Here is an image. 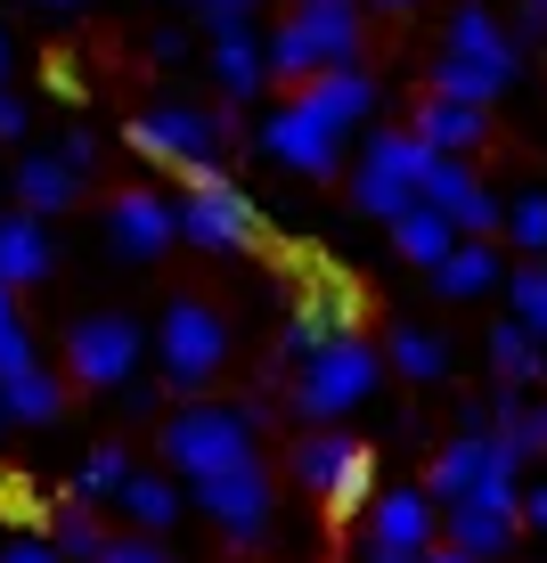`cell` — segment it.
<instances>
[{
  "instance_id": "obj_1",
  "label": "cell",
  "mask_w": 547,
  "mask_h": 563,
  "mask_svg": "<svg viewBox=\"0 0 547 563\" xmlns=\"http://www.w3.org/2000/svg\"><path fill=\"white\" fill-rule=\"evenodd\" d=\"M360 42H368L360 0H286V16L262 33V66L270 82L303 90L327 66H360Z\"/></svg>"
},
{
  "instance_id": "obj_2",
  "label": "cell",
  "mask_w": 547,
  "mask_h": 563,
  "mask_svg": "<svg viewBox=\"0 0 547 563\" xmlns=\"http://www.w3.org/2000/svg\"><path fill=\"white\" fill-rule=\"evenodd\" d=\"M515 66H523L515 33H506L482 0H466V9H449V33H441V57H434V99L491 107V99H506Z\"/></svg>"
},
{
  "instance_id": "obj_3",
  "label": "cell",
  "mask_w": 547,
  "mask_h": 563,
  "mask_svg": "<svg viewBox=\"0 0 547 563\" xmlns=\"http://www.w3.org/2000/svg\"><path fill=\"white\" fill-rule=\"evenodd\" d=\"M147 352H155V384H164V393L197 400L229 376V319L205 295H172L147 327Z\"/></svg>"
},
{
  "instance_id": "obj_4",
  "label": "cell",
  "mask_w": 547,
  "mask_h": 563,
  "mask_svg": "<svg viewBox=\"0 0 547 563\" xmlns=\"http://www.w3.org/2000/svg\"><path fill=\"white\" fill-rule=\"evenodd\" d=\"M270 400L253 393V400H188V409H172L164 424H155V441H164V465L180 482H212V474H229V465H245L253 457V424H262Z\"/></svg>"
},
{
  "instance_id": "obj_5",
  "label": "cell",
  "mask_w": 547,
  "mask_h": 563,
  "mask_svg": "<svg viewBox=\"0 0 547 563\" xmlns=\"http://www.w3.org/2000/svg\"><path fill=\"white\" fill-rule=\"evenodd\" d=\"M376 384H384V352H376V343H360V335H327V343H310V352L286 367V400H295L303 424L351 417Z\"/></svg>"
},
{
  "instance_id": "obj_6",
  "label": "cell",
  "mask_w": 547,
  "mask_h": 563,
  "mask_svg": "<svg viewBox=\"0 0 547 563\" xmlns=\"http://www.w3.org/2000/svg\"><path fill=\"white\" fill-rule=\"evenodd\" d=\"M425 498H434V507H499V515H515L523 507V457L506 450L499 433H458V441H441L434 474H425Z\"/></svg>"
},
{
  "instance_id": "obj_7",
  "label": "cell",
  "mask_w": 547,
  "mask_h": 563,
  "mask_svg": "<svg viewBox=\"0 0 547 563\" xmlns=\"http://www.w3.org/2000/svg\"><path fill=\"white\" fill-rule=\"evenodd\" d=\"M229 131H238V114L229 107H188V99H164L147 114H131V155H147V164L164 172H212L229 147Z\"/></svg>"
},
{
  "instance_id": "obj_8",
  "label": "cell",
  "mask_w": 547,
  "mask_h": 563,
  "mask_svg": "<svg viewBox=\"0 0 547 563\" xmlns=\"http://www.w3.org/2000/svg\"><path fill=\"white\" fill-rule=\"evenodd\" d=\"M172 221H180V245H197V254H245L262 238V212H253V197L221 164L188 172V188L172 197Z\"/></svg>"
},
{
  "instance_id": "obj_9",
  "label": "cell",
  "mask_w": 547,
  "mask_h": 563,
  "mask_svg": "<svg viewBox=\"0 0 547 563\" xmlns=\"http://www.w3.org/2000/svg\"><path fill=\"white\" fill-rule=\"evenodd\" d=\"M425 172H434V147H417L408 131H368L360 164H351V205L368 221H401L425 197Z\"/></svg>"
},
{
  "instance_id": "obj_10",
  "label": "cell",
  "mask_w": 547,
  "mask_h": 563,
  "mask_svg": "<svg viewBox=\"0 0 547 563\" xmlns=\"http://www.w3.org/2000/svg\"><path fill=\"white\" fill-rule=\"evenodd\" d=\"M140 360H147V327L131 319V310H83V319L66 327V367L90 393H123Z\"/></svg>"
},
{
  "instance_id": "obj_11",
  "label": "cell",
  "mask_w": 547,
  "mask_h": 563,
  "mask_svg": "<svg viewBox=\"0 0 547 563\" xmlns=\"http://www.w3.org/2000/svg\"><path fill=\"white\" fill-rule=\"evenodd\" d=\"M197 515L229 539V548H262L270 522H278V490H270V465H262V457H245V465H229V474L197 482Z\"/></svg>"
},
{
  "instance_id": "obj_12",
  "label": "cell",
  "mask_w": 547,
  "mask_h": 563,
  "mask_svg": "<svg viewBox=\"0 0 547 563\" xmlns=\"http://www.w3.org/2000/svg\"><path fill=\"white\" fill-rule=\"evenodd\" d=\"M295 482L310 498H327V515H351V507L376 498V457L351 433H303L295 441Z\"/></svg>"
},
{
  "instance_id": "obj_13",
  "label": "cell",
  "mask_w": 547,
  "mask_h": 563,
  "mask_svg": "<svg viewBox=\"0 0 547 563\" xmlns=\"http://www.w3.org/2000/svg\"><path fill=\"white\" fill-rule=\"evenodd\" d=\"M425 548H441V507L408 482V490H376L360 522V563H417Z\"/></svg>"
},
{
  "instance_id": "obj_14",
  "label": "cell",
  "mask_w": 547,
  "mask_h": 563,
  "mask_svg": "<svg viewBox=\"0 0 547 563\" xmlns=\"http://www.w3.org/2000/svg\"><path fill=\"white\" fill-rule=\"evenodd\" d=\"M425 205L441 212L458 238H499V197H491V180H482L466 155H434V172H425Z\"/></svg>"
},
{
  "instance_id": "obj_15",
  "label": "cell",
  "mask_w": 547,
  "mask_h": 563,
  "mask_svg": "<svg viewBox=\"0 0 547 563\" xmlns=\"http://www.w3.org/2000/svg\"><path fill=\"white\" fill-rule=\"evenodd\" d=\"M262 155H278V164L303 172V180H336V172H343V131H327L310 107L286 99V107L262 123Z\"/></svg>"
},
{
  "instance_id": "obj_16",
  "label": "cell",
  "mask_w": 547,
  "mask_h": 563,
  "mask_svg": "<svg viewBox=\"0 0 547 563\" xmlns=\"http://www.w3.org/2000/svg\"><path fill=\"white\" fill-rule=\"evenodd\" d=\"M107 245L114 262H155L180 245V221H172V197H155V188H123V197H107Z\"/></svg>"
},
{
  "instance_id": "obj_17",
  "label": "cell",
  "mask_w": 547,
  "mask_h": 563,
  "mask_svg": "<svg viewBox=\"0 0 547 563\" xmlns=\"http://www.w3.org/2000/svg\"><path fill=\"white\" fill-rule=\"evenodd\" d=\"M205 74H212V90H221V99H253V90L270 82L253 16H221V25H212V42H205Z\"/></svg>"
},
{
  "instance_id": "obj_18",
  "label": "cell",
  "mask_w": 547,
  "mask_h": 563,
  "mask_svg": "<svg viewBox=\"0 0 547 563\" xmlns=\"http://www.w3.org/2000/svg\"><path fill=\"white\" fill-rule=\"evenodd\" d=\"M295 107H310L327 131L351 140V131L376 114V74H368V66H327V74H310V82L295 90Z\"/></svg>"
},
{
  "instance_id": "obj_19",
  "label": "cell",
  "mask_w": 547,
  "mask_h": 563,
  "mask_svg": "<svg viewBox=\"0 0 547 563\" xmlns=\"http://www.w3.org/2000/svg\"><path fill=\"white\" fill-rule=\"evenodd\" d=\"M408 140L434 147V155H474L491 140V107H466V99H425L417 123H408Z\"/></svg>"
},
{
  "instance_id": "obj_20",
  "label": "cell",
  "mask_w": 547,
  "mask_h": 563,
  "mask_svg": "<svg viewBox=\"0 0 547 563\" xmlns=\"http://www.w3.org/2000/svg\"><path fill=\"white\" fill-rule=\"evenodd\" d=\"M523 515H499V507H441V548H458L466 563H506Z\"/></svg>"
},
{
  "instance_id": "obj_21",
  "label": "cell",
  "mask_w": 547,
  "mask_h": 563,
  "mask_svg": "<svg viewBox=\"0 0 547 563\" xmlns=\"http://www.w3.org/2000/svg\"><path fill=\"white\" fill-rule=\"evenodd\" d=\"M434 286L449 302H482V295H499L506 286V262H499V245L491 238H458L449 254L434 262Z\"/></svg>"
},
{
  "instance_id": "obj_22",
  "label": "cell",
  "mask_w": 547,
  "mask_h": 563,
  "mask_svg": "<svg viewBox=\"0 0 547 563\" xmlns=\"http://www.w3.org/2000/svg\"><path fill=\"white\" fill-rule=\"evenodd\" d=\"M9 188H17V205H25L33 221H50V212H66L74 197H83V172H74L57 147H42V155H25V164L9 172Z\"/></svg>"
},
{
  "instance_id": "obj_23",
  "label": "cell",
  "mask_w": 547,
  "mask_h": 563,
  "mask_svg": "<svg viewBox=\"0 0 547 563\" xmlns=\"http://www.w3.org/2000/svg\"><path fill=\"white\" fill-rule=\"evenodd\" d=\"M50 262H57L50 229L33 212H0V286H42Z\"/></svg>"
},
{
  "instance_id": "obj_24",
  "label": "cell",
  "mask_w": 547,
  "mask_h": 563,
  "mask_svg": "<svg viewBox=\"0 0 547 563\" xmlns=\"http://www.w3.org/2000/svg\"><path fill=\"white\" fill-rule=\"evenodd\" d=\"M114 507H123V522L140 539H155V531L180 522V482H172V474H140V465H131V482L114 490Z\"/></svg>"
},
{
  "instance_id": "obj_25",
  "label": "cell",
  "mask_w": 547,
  "mask_h": 563,
  "mask_svg": "<svg viewBox=\"0 0 547 563\" xmlns=\"http://www.w3.org/2000/svg\"><path fill=\"white\" fill-rule=\"evenodd\" d=\"M482 352H491V376L506 384V393H532V384H547V343H539V335H523L515 319H499Z\"/></svg>"
},
{
  "instance_id": "obj_26",
  "label": "cell",
  "mask_w": 547,
  "mask_h": 563,
  "mask_svg": "<svg viewBox=\"0 0 547 563\" xmlns=\"http://www.w3.org/2000/svg\"><path fill=\"white\" fill-rule=\"evenodd\" d=\"M384 229H393V254H401V262H417V269H434V262L449 254V245H458V229H449V221H441V212L425 205V197L408 205L401 221H384Z\"/></svg>"
},
{
  "instance_id": "obj_27",
  "label": "cell",
  "mask_w": 547,
  "mask_h": 563,
  "mask_svg": "<svg viewBox=\"0 0 547 563\" xmlns=\"http://www.w3.org/2000/svg\"><path fill=\"white\" fill-rule=\"evenodd\" d=\"M131 482V441H99L74 465V507H114V490Z\"/></svg>"
},
{
  "instance_id": "obj_28",
  "label": "cell",
  "mask_w": 547,
  "mask_h": 563,
  "mask_svg": "<svg viewBox=\"0 0 547 563\" xmlns=\"http://www.w3.org/2000/svg\"><path fill=\"white\" fill-rule=\"evenodd\" d=\"M0 400H9V424H57V409H66V384H57L50 367H25V376L0 384Z\"/></svg>"
},
{
  "instance_id": "obj_29",
  "label": "cell",
  "mask_w": 547,
  "mask_h": 563,
  "mask_svg": "<svg viewBox=\"0 0 547 563\" xmlns=\"http://www.w3.org/2000/svg\"><path fill=\"white\" fill-rule=\"evenodd\" d=\"M384 367L408 376V384H441V376H449V343L434 335V327H401L393 352H384Z\"/></svg>"
},
{
  "instance_id": "obj_30",
  "label": "cell",
  "mask_w": 547,
  "mask_h": 563,
  "mask_svg": "<svg viewBox=\"0 0 547 563\" xmlns=\"http://www.w3.org/2000/svg\"><path fill=\"white\" fill-rule=\"evenodd\" d=\"M506 319L523 327V335H539L547 343V262H523V269H506Z\"/></svg>"
},
{
  "instance_id": "obj_31",
  "label": "cell",
  "mask_w": 547,
  "mask_h": 563,
  "mask_svg": "<svg viewBox=\"0 0 547 563\" xmlns=\"http://www.w3.org/2000/svg\"><path fill=\"white\" fill-rule=\"evenodd\" d=\"M499 229H506V245L515 254H547V188H523V197H506V212H499Z\"/></svg>"
},
{
  "instance_id": "obj_32",
  "label": "cell",
  "mask_w": 547,
  "mask_h": 563,
  "mask_svg": "<svg viewBox=\"0 0 547 563\" xmlns=\"http://www.w3.org/2000/svg\"><path fill=\"white\" fill-rule=\"evenodd\" d=\"M25 367H42V352H33V335H25V302H17V286H0V384L25 376Z\"/></svg>"
},
{
  "instance_id": "obj_33",
  "label": "cell",
  "mask_w": 547,
  "mask_h": 563,
  "mask_svg": "<svg viewBox=\"0 0 547 563\" xmlns=\"http://www.w3.org/2000/svg\"><path fill=\"white\" fill-rule=\"evenodd\" d=\"M50 548H57V563H99L107 531L90 522V507H66V515H57V531H50Z\"/></svg>"
},
{
  "instance_id": "obj_34",
  "label": "cell",
  "mask_w": 547,
  "mask_h": 563,
  "mask_svg": "<svg viewBox=\"0 0 547 563\" xmlns=\"http://www.w3.org/2000/svg\"><path fill=\"white\" fill-rule=\"evenodd\" d=\"M515 457H547V400H523V417H515V433H499Z\"/></svg>"
},
{
  "instance_id": "obj_35",
  "label": "cell",
  "mask_w": 547,
  "mask_h": 563,
  "mask_svg": "<svg viewBox=\"0 0 547 563\" xmlns=\"http://www.w3.org/2000/svg\"><path fill=\"white\" fill-rule=\"evenodd\" d=\"M99 563H172V555L155 548V539H140V531H123V539L107 531V548H99Z\"/></svg>"
},
{
  "instance_id": "obj_36",
  "label": "cell",
  "mask_w": 547,
  "mask_h": 563,
  "mask_svg": "<svg viewBox=\"0 0 547 563\" xmlns=\"http://www.w3.org/2000/svg\"><path fill=\"white\" fill-rule=\"evenodd\" d=\"M0 563H57V548H50V539H0Z\"/></svg>"
},
{
  "instance_id": "obj_37",
  "label": "cell",
  "mask_w": 547,
  "mask_h": 563,
  "mask_svg": "<svg viewBox=\"0 0 547 563\" xmlns=\"http://www.w3.org/2000/svg\"><path fill=\"white\" fill-rule=\"evenodd\" d=\"M17 140H25V99L0 82V147H17Z\"/></svg>"
},
{
  "instance_id": "obj_38",
  "label": "cell",
  "mask_w": 547,
  "mask_h": 563,
  "mask_svg": "<svg viewBox=\"0 0 547 563\" xmlns=\"http://www.w3.org/2000/svg\"><path fill=\"white\" fill-rule=\"evenodd\" d=\"M123 409H131V417H155V409H164V384H140V376H131V384H123Z\"/></svg>"
},
{
  "instance_id": "obj_39",
  "label": "cell",
  "mask_w": 547,
  "mask_h": 563,
  "mask_svg": "<svg viewBox=\"0 0 547 563\" xmlns=\"http://www.w3.org/2000/svg\"><path fill=\"white\" fill-rule=\"evenodd\" d=\"M147 49H155V66H180V57H188V33L164 25V33H147Z\"/></svg>"
},
{
  "instance_id": "obj_40",
  "label": "cell",
  "mask_w": 547,
  "mask_h": 563,
  "mask_svg": "<svg viewBox=\"0 0 547 563\" xmlns=\"http://www.w3.org/2000/svg\"><path fill=\"white\" fill-rule=\"evenodd\" d=\"M57 155H66V164L90 180V155H99V140H90V131H66V140H57Z\"/></svg>"
},
{
  "instance_id": "obj_41",
  "label": "cell",
  "mask_w": 547,
  "mask_h": 563,
  "mask_svg": "<svg viewBox=\"0 0 547 563\" xmlns=\"http://www.w3.org/2000/svg\"><path fill=\"white\" fill-rule=\"evenodd\" d=\"M515 515H523V531H539V539H547V482H532V490H523V507H515Z\"/></svg>"
},
{
  "instance_id": "obj_42",
  "label": "cell",
  "mask_w": 547,
  "mask_h": 563,
  "mask_svg": "<svg viewBox=\"0 0 547 563\" xmlns=\"http://www.w3.org/2000/svg\"><path fill=\"white\" fill-rule=\"evenodd\" d=\"M197 9L212 16V25H221V16H253V9H262V0H197Z\"/></svg>"
},
{
  "instance_id": "obj_43",
  "label": "cell",
  "mask_w": 547,
  "mask_h": 563,
  "mask_svg": "<svg viewBox=\"0 0 547 563\" xmlns=\"http://www.w3.org/2000/svg\"><path fill=\"white\" fill-rule=\"evenodd\" d=\"M417 563H466V555H458V548H425Z\"/></svg>"
},
{
  "instance_id": "obj_44",
  "label": "cell",
  "mask_w": 547,
  "mask_h": 563,
  "mask_svg": "<svg viewBox=\"0 0 547 563\" xmlns=\"http://www.w3.org/2000/svg\"><path fill=\"white\" fill-rule=\"evenodd\" d=\"M9 66H17V42H9V33H0V82H9Z\"/></svg>"
},
{
  "instance_id": "obj_45",
  "label": "cell",
  "mask_w": 547,
  "mask_h": 563,
  "mask_svg": "<svg viewBox=\"0 0 547 563\" xmlns=\"http://www.w3.org/2000/svg\"><path fill=\"white\" fill-rule=\"evenodd\" d=\"M368 9H393V16H408V9H417V0H368Z\"/></svg>"
},
{
  "instance_id": "obj_46",
  "label": "cell",
  "mask_w": 547,
  "mask_h": 563,
  "mask_svg": "<svg viewBox=\"0 0 547 563\" xmlns=\"http://www.w3.org/2000/svg\"><path fill=\"white\" fill-rule=\"evenodd\" d=\"M33 9H83V0H33Z\"/></svg>"
},
{
  "instance_id": "obj_47",
  "label": "cell",
  "mask_w": 547,
  "mask_h": 563,
  "mask_svg": "<svg viewBox=\"0 0 547 563\" xmlns=\"http://www.w3.org/2000/svg\"><path fill=\"white\" fill-rule=\"evenodd\" d=\"M0 433H9V400H0Z\"/></svg>"
},
{
  "instance_id": "obj_48",
  "label": "cell",
  "mask_w": 547,
  "mask_h": 563,
  "mask_svg": "<svg viewBox=\"0 0 547 563\" xmlns=\"http://www.w3.org/2000/svg\"><path fill=\"white\" fill-rule=\"evenodd\" d=\"M532 9H547V0H532Z\"/></svg>"
},
{
  "instance_id": "obj_49",
  "label": "cell",
  "mask_w": 547,
  "mask_h": 563,
  "mask_svg": "<svg viewBox=\"0 0 547 563\" xmlns=\"http://www.w3.org/2000/svg\"><path fill=\"white\" fill-rule=\"evenodd\" d=\"M0 180H9V172H0Z\"/></svg>"
}]
</instances>
